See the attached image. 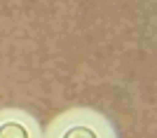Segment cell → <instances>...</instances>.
I'll return each instance as SVG.
<instances>
[{"label":"cell","mask_w":157,"mask_h":138,"mask_svg":"<svg viewBox=\"0 0 157 138\" xmlns=\"http://www.w3.org/2000/svg\"><path fill=\"white\" fill-rule=\"evenodd\" d=\"M42 138H120L113 119L94 108H68L45 126Z\"/></svg>","instance_id":"6da1fadb"},{"label":"cell","mask_w":157,"mask_h":138,"mask_svg":"<svg viewBox=\"0 0 157 138\" xmlns=\"http://www.w3.org/2000/svg\"><path fill=\"white\" fill-rule=\"evenodd\" d=\"M0 138H42V126L35 115L24 108H2Z\"/></svg>","instance_id":"7a4b0ae2"}]
</instances>
